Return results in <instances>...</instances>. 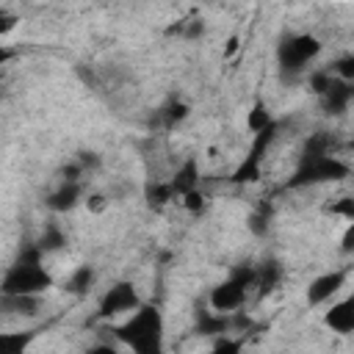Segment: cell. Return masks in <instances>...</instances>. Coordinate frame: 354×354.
I'll return each mask as SVG.
<instances>
[{
  "instance_id": "6da1fadb",
  "label": "cell",
  "mask_w": 354,
  "mask_h": 354,
  "mask_svg": "<svg viewBox=\"0 0 354 354\" xmlns=\"http://www.w3.org/2000/svg\"><path fill=\"white\" fill-rule=\"evenodd\" d=\"M113 337L136 354H158L163 348V313L155 304H144L130 313V318L113 326Z\"/></svg>"
},
{
  "instance_id": "7a4b0ae2",
  "label": "cell",
  "mask_w": 354,
  "mask_h": 354,
  "mask_svg": "<svg viewBox=\"0 0 354 354\" xmlns=\"http://www.w3.org/2000/svg\"><path fill=\"white\" fill-rule=\"evenodd\" d=\"M41 254L44 252L39 249V243L25 246L17 254V260L6 268L3 282H0V293H8V296H14V293H36V296H41L44 290H50L55 285V279L41 266Z\"/></svg>"
},
{
  "instance_id": "3957f363",
  "label": "cell",
  "mask_w": 354,
  "mask_h": 354,
  "mask_svg": "<svg viewBox=\"0 0 354 354\" xmlns=\"http://www.w3.org/2000/svg\"><path fill=\"white\" fill-rule=\"evenodd\" d=\"M351 174L348 163L335 158L332 152H301L299 166L293 169L288 188H307V185H321V183H340Z\"/></svg>"
},
{
  "instance_id": "277c9868",
  "label": "cell",
  "mask_w": 354,
  "mask_h": 354,
  "mask_svg": "<svg viewBox=\"0 0 354 354\" xmlns=\"http://www.w3.org/2000/svg\"><path fill=\"white\" fill-rule=\"evenodd\" d=\"M249 288H254V266L241 263V266H235V268L230 271L227 279H221V282L210 290L207 304H210L213 310H218V313H235V310L243 307Z\"/></svg>"
},
{
  "instance_id": "5b68a950",
  "label": "cell",
  "mask_w": 354,
  "mask_h": 354,
  "mask_svg": "<svg viewBox=\"0 0 354 354\" xmlns=\"http://www.w3.org/2000/svg\"><path fill=\"white\" fill-rule=\"evenodd\" d=\"M321 39L313 33H285L277 44V64L285 75H301L321 55Z\"/></svg>"
},
{
  "instance_id": "8992f818",
  "label": "cell",
  "mask_w": 354,
  "mask_h": 354,
  "mask_svg": "<svg viewBox=\"0 0 354 354\" xmlns=\"http://www.w3.org/2000/svg\"><path fill=\"white\" fill-rule=\"evenodd\" d=\"M277 130H279V122H271L266 130L254 133V141L249 144L246 155L241 158V163H238L235 171L230 174V183H235V185H252V183H260V177H263V158H266L268 147L274 144Z\"/></svg>"
},
{
  "instance_id": "52a82bcc",
  "label": "cell",
  "mask_w": 354,
  "mask_h": 354,
  "mask_svg": "<svg viewBox=\"0 0 354 354\" xmlns=\"http://www.w3.org/2000/svg\"><path fill=\"white\" fill-rule=\"evenodd\" d=\"M138 307H141V296H138L136 285L127 282V279H122V282H113V285L102 293L97 318L111 321V318L124 315V313H133V310H138Z\"/></svg>"
},
{
  "instance_id": "ba28073f",
  "label": "cell",
  "mask_w": 354,
  "mask_h": 354,
  "mask_svg": "<svg viewBox=\"0 0 354 354\" xmlns=\"http://www.w3.org/2000/svg\"><path fill=\"white\" fill-rule=\"evenodd\" d=\"M346 279H348V271L346 268H335V271H324V274H318L315 279H310V285H307V304L310 307H318V304H324V301H329L343 285H346Z\"/></svg>"
},
{
  "instance_id": "9c48e42d",
  "label": "cell",
  "mask_w": 354,
  "mask_h": 354,
  "mask_svg": "<svg viewBox=\"0 0 354 354\" xmlns=\"http://www.w3.org/2000/svg\"><path fill=\"white\" fill-rule=\"evenodd\" d=\"M318 100H321L324 113H329V116H340V113H346V108L354 102V83H351V80L332 77L329 88H326Z\"/></svg>"
},
{
  "instance_id": "30bf717a",
  "label": "cell",
  "mask_w": 354,
  "mask_h": 354,
  "mask_svg": "<svg viewBox=\"0 0 354 354\" xmlns=\"http://www.w3.org/2000/svg\"><path fill=\"white\" fill-rule=\"evenodd\" d=\"M324 324L337 335H354V290L324 313Z\"/></svg>"
},
{
  "instance_id": "8fae6325",
  "label": "cell",
  "mask_w": 354,
  "mask_h": 354,
  "mask_svg": "<svg viewBox=\"0 0 354 354\" xmlns=\"http://www.w3.org/2000/svg\"><path fill=\"white\" fill-rule=\"evenodd\" d=\"M194 332L199 337H218L224 332H232V313H218V310H196V324Z\"/></svg>"
},
{
  "instance_id": "7c38bea8",
  "label": "cell",
  "mask_w": 354,
  "mask_h": 354,
  "mask_svg": "<svg viewBox=\"0 0 354 354\" xmlns=\"http://www.w3.org/2000/svg\"><path fill=\"white\" fill-rule=\"evenodd\" d=\"M80 202H83V185L80 183H69V180H61V185L55 191H50L47 199H44V205L53 213H69Z\"/></svg>"
},
{
  "instance_id": "4fadbf2b",
  "label": "cell",
  "mask_w": 354,
  "mask_h": 354,
  "mask_svg": "<svg viewBox=\"0 0 354 354\" xmlns=\"http://www.w3.org/2000/svg\"><path fill=\"white\" fill-rule=\"evenodd\" d=\"M285 277V268L279 260H263L260 266H254V288H257V299H266L271 296L279 282Z\"/></svg>"
},
{
  "instance_id": "5bb4252c",
  "label": "cell",
  "mask_w": 354,
  "mask_h": 354,
  "mask_svg": "<svg viewBox=\"0 0 354 354\" xmlns=\"http://www.w3.org/2000/svg\"><path fill=\"white\" fill-rule=\"evenodd\" d=\"M169 183H171L177 199H180L183 194L199 188V163H196V158H185V160L174 169V174L169 177Z\"/></svg>"
},
{
  "instance_id": "9a60e30c",
  "label": "cell",
  "mask_w": 354,
  "mask_h": 354,
  "mask_svg": "<svg viewBox=\"0 0 354 354\" xmlns=\"http://www.w3.org/2000/svg\"><path fill=\"white\" fill-rule=\"evenodd\" d=\"M0 304L6 313H14V315H36L41 307L36 293H14V296L0 293Z\"/></svg>"
},
{
  "instance_id": "2e32d148",
  "label": "cell",
  "mask_w": 354,
  "mask_h": 354,
  "mask_svg": "<svg viewBox=\"0 0 354 354\" xmlns=\"http://www.w3.org/2000/svg\"><path fill=\"white\" fill-rule=\"evenodd\" d=\"M144 199H147V207L149 210H163L166 205H171L177 199V194H174V188H171L169 180H155V183H147Z\"/></svg>"
},
{
  "instance_id": "e0dca14e",
  "label": "cell",
  "mask_w": 354,
  "mask_h": 354,
  "mask_svg": "<svg viewBox=\"0 0 354 354\" xmlns=\"http://www.w3.org/2000/svg\"><path fill=\"white\" fill-rule=\"evenodd\" d=\"M188 113H191V105H188L185 100H180V97H171V100L158 111V122H160L163 130H174L180 122L188 119Z\"/></svg>"
},
{
  "instance_id": "ac0fdd59",
  "label": "cell",
  "mask_w": 354,
  "mask_h": 354,
  "mask_svg": "<svg viewBox=\"0 0 354 354\" xmlns=\"http://www.w3.org/2000/svg\"><path fill=\"white\" fill-rule=\"evenodd\" d=\"M94 279H97V271H94V266H77L64 282H61V288L66 290V293H72V296H83V293H88V288L94 285Z\"/></svg>"
},
{
  "instance_id": "d6986e66",
  "label": "cell",
  "mask_w": 354,
  "mask_h": 354,
  "mask_svg": "<svg viewBox=\"0 0 354 354\" xmlns=\"http://www.w3.org/2000/svg\"><path fill=\"white\" fill-rule=\"evenodd\" d=\"M271 122H277V119H274V113L268 111V105H266L263 100H254L252 108L246 111V130H249V133H260V130H266Z\"/></svg>"
},
{
  "instance_id": "ffe728a7",
  "label": "cell",
  "mask_w": 354,
  "mask_h": 354,
  "mask_svg": "<svg viewBox=\"0 0 354 354\" xmlns=\"http://www.w3.org/2000/svg\"><path fill=\"white\" fill-rule=\"evenodd\" d=\"M39 249L44 252V254H53V252H61L64 246H66V235H64V230L58 227V224H47L44 230H41V235H39Z\"/></svg>"
},
{
  "instance_id": "44dd1931",
  "label": "cell",
  "mask_w": 354,
  "mask_h": 354,
  "mask_svg": "<svg viewBox=\"0 0 354 354\" xmlns=\"http://www.w3.org/2000/svg\"><path fill=\"white\" fill-rule=\"evenodd\" d=\"M33 337H36V332H6V335H0V346L8 354H22L33 343Z\"/></svg>"
},
{
  "instance_id": "7402d4cb",
  "label": "cell",
  "mask_w": 354,
  "mask_h": 354,
  "mask_svg": "<svg viewBox=\"0 0 354 354\" xmlns=\"http://www.w3.org/2000/svg\"><path fill=\"white\" fill-rule=\"evenodd\" d=\"M324 213L326 216H335V218H346V221H351L354 218V196H337V199H332L329 205H324Z\"/></svg>"
},
{
  "instance_id": "603a6c76",
  "label": "cell",
  "mask_w": 354,
  "mask_h": 354,
  "mask_svg": "<svg viewBox=\"0 0 354 354\" xmlns=\"http://www.w3.org/2000/svg\"><path fill=\"white\" fill-rule=\"evenodd\" d=\"M329 69H332L335 77H340V80H351V83H354V53H346V55L335 58V61L329 64Z\"/></svg>"
},
{
  "instance_id": "cb8c5ba5",
  "label": "cell",
  "mask_w": 354,
  "mask_h": 354,
  "mask_svg": "<svg viewBox=\"0 0 354 354\" xmlns=\"http://www.w3.org/2000/svg\"><path fill=\"white\" fill-rule=\"evenodd\" d=\"M332 69L326 66V69H315V72H310V91L315 94V97H321L326 88H329V83H332Z\"/></svg>"
},
{
  "instance_id": "d4e9b609",
  "label": "cell",
  "mask_w": 354,
  "mask_h": 354,
  "mask_svg": "<svg viewBox=\"0 0 354 354\" xmlns=\"http://www.w3.org/2000/svg\"><path fill=\"white\" fill-rule=\"evenodd\" d=\"M180 202H183V207H185L191 216H199V213L205 210V205H207V199H205V194H202L199 188H194V191L183 194V196H180Z\"/></svg>"
},
{
  "instance_id": "484cf974",
  "label": "cell",
  "mask_w": 354,
  "mask_h": 354,
  "mask_svg": "<svg viewBox=\"0 0 354 354\" xmlns=\"http://www.w3.org/2000/svg\"><path fill=\"white\" fill-rule=\"evenodd\" d=\"M202 33H205V22H202V17H185L183 39H185V41H196Z\"/></svg>"
},
{
  "instance_id": "4316f807",
  "label": "cell",
  "mask_w": 354,
  "mask_h": 354,
  "mask_svg": "<svg viewBox=\"0 0 354 354\" xmlns=\"http://www.w3.org/2000/svg\"><path fill=\"white\" fill-rule=\"evenodd\" d=\"M83 202H86L88 213H97V216H100V213H105V210H108V205H111V199H108L105 194H100V191H91Z\"/></svg>"
},
{
  "instance_id": "83f0119b",
  "label": "cell",
  "mask_w": 354,
  "mask_h": 354,
  "mask_svg": "<svg viewBox=\"0 0 354 354\" xmlns=\"http://www.w3.org/2000/svg\"><path fill=\"white\" fill-rule=\"evenodd\" d=\"M230 332H224V335H218L216 340H213V351H218V354H235V351H241V340L235 337H227Z\"/></svg>"
},
{
  "instance_id": "f1b7e54d",
  "label": "cell",
  "mask_w": 354,
  "mask_h": 354,
  "mask_svg": "<svg viewBox=\"0 0 354 354\" xmlns=\"http://www.w3.org/2000/svg\"><path fill=\"white\" fill-rule=\"evenodd\" d=\"M268 218H271V216H268L266 210L252 213V216H249V230H252L254 235H266V232H268Z\"/></svg>"
},
{
  "instance_id": "f546056e",
  "label": "cell",
  "mask_w": 354,
  "mask_h": 354,
  "mask_svg": "<svg viewBox=\"0 0 354 354\" xmlns=\"http://www.w3.org/2000/svg\"><path fill=\"white\" fill-rule=\"evenodd\" d=\"M17 22H19V17L11 14L8 8H3V11H0V36H8V33L17 28Z\"/></svg>"
},
{
  "instance_id": "4dcf8cb0",
  "label": "cell",
  "mask_w": 354,
  "mask_h": 354,
  "mask_svg": "<svg viewBox=\"0 0 354 354\" xmlns=\"http://www.w3.org/2000/svg\"><path fill=\"white\" fill-rule=\"evenodd\" d=\"M340 252H343V254L354 252V218L348 221V227H346L343 235H340Z\"/></svg>"
},
{
  "instance_id": "1f68e13d",
  "label": "cell",
  "mask_w": 354,
  "mask_h": 354,
  "mask_svg": "<svg viewBox=\"0 0 354 354\" xmlns=\"http://www.w3.org/2000/svg\"><path fill=\"white\" fill-rule=\"evenodd\" d=\"M75 158L83 163V169H86V171H91V169H97V166H100V155H97V152H86V149H83V152H77Z\"/></svg>"
},
{
  "instance_id": "d6a6232c",
  "label": "cell",
  "mask_w": 354,
  "mask_h": 354,
  "mask_svg": "<svg viewBox=\"0 0 354 354\" xmlns=\"http://www.w3.org/2000/svg\"><path fill=\"white\" fill-rule=\"evenodd\" d=\"M238 50H241V36H238V33H232V36L224 41V50H221V55H224V58H232Z\"/></svg>"
},
{
  "instance_id": "836d02e7",
  "label": "cell",
  "mask_w": 354,
  "mask_h": 354,
  "mask_svg": "<svg viewBox=\"0 0 354 354\" xmlns=\"http://www.w3.org/2000/svg\"><path fill=\"white\" fill-rule=\"evenodd\" d=\"M348 149H351V152H354V138H351V141H348Z\"/></svg>"
}]
</instances>
